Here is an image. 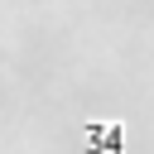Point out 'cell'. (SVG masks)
Returning a JSON list of instances; mask_svg holds the SVG:
<instances>
[{
	"instance_id": "1",
	"label": "cell",
	"mask_w": 154,
	"mask_h": 154,
	"mask_svg": "<svg viewBox=\"0 0 154 154\" xmlns=\"http://www.w3.org/2000/svg\"><path fill=\"white\" fill-rule=\"evenodd\" d=\"M120 149H125V125L120 120H96V125H87V144L77 154H120Z\"/></svg>"
}]
</instances>
